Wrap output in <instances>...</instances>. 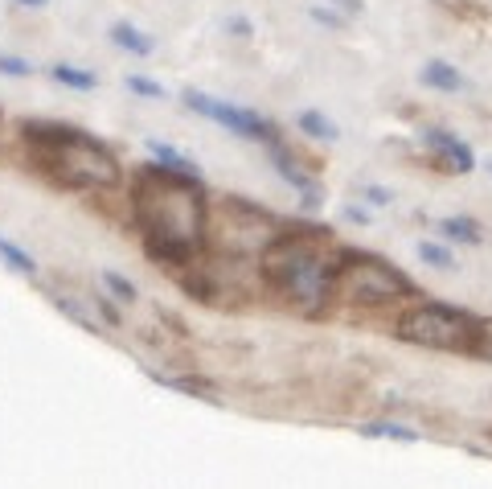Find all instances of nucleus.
<instances>
[{
  "label": "nucleus",
  "instance_id": "nucleus-14",
  "mask_svg": "<svg viewBox=\"0 0 492 489\" xmlns=\"http://www.w3.org/2000/svg\"><path fill=\"white\" fill-rule=\"evenodd\" d=\"M296 132H299V136H308V140H316V144H332V140L341 136V127L332 124L320 108H304V111H299V116H296Z\"/></svg>",
  "mask_w": 492,
  "mask_h": 489
},
{
  "label": "nucleus",
  "instance_id": "nucleus-9",
  "mask_svg": "<svg viewBox=\"0 0 492 489\" xmlns=\"http://www.w3.org/2000/svg\"><path fill=\"white\" fill-rule=\"evenodd\" d=\"M267 148V157H271V169L280 173V181L288 189H296V197H299V210L304 214H316L320 205H324V194H320V181L304 169V161L296 157V148L288 144V140H271V144H263Z\"/></svg>",
  "mask_w": 492,
  "mask_h": 489
},
{
  "label": "nucleus",
  "instance_id": "nucleus-6",
  "mask_svg": "<svg viewBox=\"0 0 492 489\" xmlns=\"http://www.w3.org/2000/svg\"><path fill=\"white\" fill-rule=\"evenodd\" d=\"M480 321L444 301H423L410 304L402 317L394 321V337L419 350H472Z\"/></svg>",
  "mask_w": 492,
  "mask_h": 489
},
{
  "label": "nucleus",
  "instance_id": "nucleus-2",
  "mask_svg": "<svg viewBox=\"0 0 492 489\" xmlns=\"http://www.w3.org/2000/svg\"><path fill=\"white\" fill-rule=\"evenodd\" d=\"M21 144L46 181L70 194H111L124 186V165L103 140L62 119H21Z\"/></svg>",
  "mask_w": 492,
  "mask_h": 489
},
{
  "label": "nucleus",
  "instance_id": "nucleus-5",
  "mask_svg": "<svg viewBox=\"0 0 492 489\" xmlns=\"http://www.w3.org/2000/svg\"><path fill=\"white\" fill-rule=\"evenodd\" d=\"M415 293V284L386 264L382 255L369 251H341L337 255V280H332V301L349 309H390L402 304Z\"/></svg>",
  "mask_w": 492,
  "mask_h": 489
},
{
  "label": "nucleus",
  "instance_id": "nucleus-1",
  "mask_svg": "<svg viewBox=\"0 0 492 489\" xmlns=\"http://www.w3.org/2000/svg\"><path fill=\"white\" fill-rule=\"evenodd\" d=\"M132 226L140 235V247L148 251L152 264L177 267L185 272L210 251V194H205L202 177L173 173L164 165L135 169L132 189Z\"/></svg>",
  "mask_w": 492,
  "mask_h": 489
},
{
  "label": "nucleus",
  "instance_id": "nucleus-31",
  "mask_svg": "<svg viewBox=\"0 0 492 489\" xmlns=\"http://www.w3.org/2000/svg\"><path fill=\"white\" fill-rule=\"evenodd\" d=\"M0 127H4V111H0Z\"/></svg>",
  "mask_w": 492,
  "mask_h": 489
},
{
  "label": "nucleus",
  "instance_id": "nucleus-22",
  "mask_svg": "<svg viewBox=\"0 0 492 489\" xmlns=\"http://www.w3.org/2000/svg\"><path fill=\"white\" fill-rule=\"evenodd\" d=\"M419 259H423L427 267H439V272H452L455 267V255L447 251L439 239H419Z\"/></svg>",
  "mask_w": 492,
  "mask_h": 489
},
{
  "label": "nucleus",
  "instance_id": "nucleus-10",
  "mask_svg": "<svg viewBox=\"0 0 492 489\" xmlns=\"http://www.w3.org/2000/svg\"><path fill=\"white\" fill-rule=\"evenodd\" d=\"M423 148H427V157H431V165L452 173V177H468L476 169V153L463 144L455 132H447V127L427 124L423 127Z\"/></svg>",
  "mask_w": 492,
  "mask_h": 489
},
{
  "label": "nucleus",
  "instance_id": "nucleus-27",
  "mask_svg": "<svg viewBox=\"0 0 492 489\" xmlns=\"http://www.w3.org/2000/svg\"><path fill=\"white\" fill-rule=\"evenodd\" d=\"M472 354H476V358H484V362H492V329H480V333H476Z\"/></svg>",
  "mask_w": 492,
  "mask_h": 489
},
{
  "label": "nucleus",
  "instance_id": "nucleus-13",
  "mask_svg": "<svg viewBox=\"0 0 492 489\" xmlns=\"http://www.w3.org/2000/svg\"><path fill=\"white\" fill-rule=\"evenodd\" d=\"M49 79L58 83V87H66V91H78V95L99 91V74H95V70L74 66V62H54V66H49Z\"/></svg>",
  "mask_w": 492,
  "mask_h": 489
},
{
  "label": "nucleus",
  "instance_id": "nucleus-28",
  "mask_svg": "<svg viewBox=\"0 0 492 489\" xmlns=\"http://www.w3.org/2000/svg\"><path fill=\"white\" fill-rule=\"evenodd\" d=\"M361 197H366V202H374V205H390V202H394V194H390V189H382V186H361Z\"/></svg>",
  "mask_w": 492,
  "mask_h": 489
},
{
  "label": "nucleus",
  "instance_id": "nucleus-3",
  "mask_svg": "<svg viewBox=\"0 0 492 489\" xmlns=\"http://www.w3.org/2000/svg\"><path fill=\"white\" fill-rule=\"evenodd\" d=\"M255 264L263 275V293H271L291 313L320 317L332 301L337 255H328V247L304 231H280L255 255Z\"/></svg>",
  "mask_w": 492,
  "mask_h": 489
},
{
  "label": "nucleus",
  "instance_id": "nucleus-7",
  "mask_svg": "<svg viewBox=\"0 0 492 489\" xmlns=\"http://www.w3.org/2000/svg\"><path fill=\"white\" fill-rule=\"evenodd\" d=\"M280 231H283L280 218L267 214L255 202H242V197H226L222 205L210 210V247H218V251L259 255Z\"/></svg>",
  "mask_w": 492,
  "mask_h": 489
},
{
  "label": "nucleus",
  "instance_id": "nucleus-8",
  "mask_svg": "<svg viewBox=\"0 0 492 489\" xmlns=\"http://www.w3.org/2000/svg\"><path fill=\"white\" fill-rule=\"evenodd\" d=\"M181 103L194 111V116H202V119H210V124L226 127V132H230V136H238V140L271 144V140L283 136L280 124H275L271 116H263V111H255V108H242V103H226V99L210 95V91L185 87L181 91Z\"/></svg>",
  "mask_w": 492,
  "mask_h": 489
},
{
  "label": "nucleus",
  "instance_id": "nucleus-32",
  "mask_svg": "<svg viewBox=\"0 0 492 489\" xmlns=\"http://www.w3.org/2000/svg\"><path fill=\"white\" fill-rule=\"evenodd\" d=\"M488 169H492V161H488Z\"/></svg>",
  "mask_w": 492,
  "mask_h": 489
},
{
  "label": "nucleus",
  "instance_id": "nucleus-16",
  "mask_svg": "<svg viewBox=\"0 0 492 489\" xmlns=\"http://www.w3.org/2000/svg\"><path fill=\"white\" fill-rule=\"evenodd\" d=\"M152 382L168 387V391L194 395V399H202V403H218V391H213V387L202 379V374H152Z\"/></svg>",
  "mask_w": 492,
  "mask_h": 489
},
{
  "label": "nucleus",
  "instance_id": "nucleus-24",
  "mask_svg": "<svg viewBox=\"0 0 492 489\" xmlns=\"http://www.w3.org/2000/svg\"><path fill=\"white\" fill-rule=\"evenodd\" d=\"M0 74L4 79H33L38 66L30 58H21V54H9V49H0Z\"/></svg>",
  "mask_w": 492,
  "mask_h": 489
},
{
  "label": "nucleus",
  "instance_id": "nucleus-15",
  "mask_svg": "<svg viewBox=\"0 0 492 489\" xmlns=\"http://www.w3.org/2000/svg\"><path fill=\"white\" fill-rule=\"evenodd\" d=\"M54 304H58V313L70 317L74 325H82V329H91V333H103V317L95 313V304L78 301V296H70V293H54Z\"/></svg>",
  "mask_w": 492,
  "mask_h": 489
},
{
  "label": "nucleus",
  "instance_id": "nucleus-11",
  "mask_svg": "<svg viewBox=\"0 0 492 489\" xmlns=\"http://www.w3.org/2000/svg\"><path fill=\"white\" fill-rule=\"evenodd\" d=\"M107 41H111L116 49H124V54H132V58H140V62H148L156 54V41L148 38L140 25H132L127 17H119V21L107 25Z\"/></svg>",
  "mask_w": 492,
  "mask_h": 489
},
{
  "label": "nucleus",
  "instance_id": "nucleus-20",
  "mask_svg": "<svg viewBox=\"0 0 492 489\" xmlns=\"http://www.w3.org/2000/svg\"><path fill=\"white\" fill-rule=\"evenodd\" d=\"M99 284H103V293H111L119 304H135L140 301V288H135V280H127L124 272H116V267H99Z\"/></svg>",
  "mask_w": 492,
  "mask_h": 489
},
{
  "label": "nucleus",
  "instance_id": "nucleus-29",
  "mask_svg": "<svg viewBox=\"0 0 492 489\" xmlns=\"http://www.w3.org/2000/svg\"><path fill=\"white\" fill-rule=\"evenodd\" d=\"M332 4H337L341 13H349V17H358V13L366 9V0H332Z\"/></svg>",
  "mask_w": 492,
  "mask_h": 489
},
{
  "label": "nucleus",
  "instance_id": "nucleus-30",
  "mask_svg": "<svg viewBox=\"0 0 492 489\" xmlns=\"http://www.w3.org/2000/svg\"><path fill=\"white\" fill-rule=\"evenodd\" d=\"M9 4H17V9H25V13H41V9H49V0H9Z\"/></svg>",
  "mask_w": 492,
  "mask_h": 489
},
{
  "label": "nucleus",
  "instance_id": "nucleus-12",
  "mask_svg": "<svg viewBox=\"0 0 492 489\" xmlns=\"http://www.w3.org/2000/svg\"><path fill=\"white\" fill-rule=\"evenodd\" d=\"M419 83L431 91H444V95H460V91H468V79H463L460 70L452 66V62L444 58H431L423 70H419Z\"/></svg>",
  "mask_w": 492,
  "mask_h": 489
},
{
  "label": "nucleus",
  "instance_id": "nucleus-23",
  "mask_svg": "<svg viewBox=\"0 0 492 489\" xmlns=\"http://www.w3.org/2000/svg\"><path fill=\"white\" fill-rule=\"evenodd\" d=\"M308 17L316 21L320 30H332V33H341V30H349V13H341L337 4H332V0H328V4H308Z\"/></svg>",
  "mask_w": 492,
  "mask_h": 489
},
{
  "label": "nucleus",
  "instance_id": "nucleus-4",
  "mask_svg": "<svg viewBox=\"0 0 492 489\" xmlns=\"http://www.w3.org/2000/svg\"><path fill=\"white\" fill-rule=\"evenodd\" d=\"M181 284L194 301L210 304V309H242L263 293L259 264H251V255L234 251H205L197 264L181 272Z\"/></svg>",
  "mask_w": 492,
  "mask_h": 489
},
{
  "label": "nucleus",
  "instance_id": "nucleus-25",
  "mask_svg": "<svg viewBox=\"0 0 492 489\" xmlns=\"http://www.w3.org/2000/svg\"><path fill=\"white\" fill-rule=\"evenodd\" d=\"M124 87L132 91V95H140V99H168V87L156 83V79H148V74H127Z\"/></svg>",
  "mask_w": 492,
  "mask_h": 489
},
{
  "label": "nucleus",
  "instance_id": "nucleus-19",
  "mask_svg": "<svg viewBox=\"0 0 492 489\" xmlns=\"http://www.w3.org/2000/svg\"><path fill=\"white\" fill-rule=\"evenodd\" d=\"M0 264L9 267V272L25 275V280H33V275H38V259H33L25 247L13 243V239H4V235H0Z\"/></svg>",
  "mask_w": 492,
  "mask_h": 489
},
{
  "label": "nucleus",
  "instance_id": "nucleus-26",
  "mask_svg": "<svg viewBox=\"0 0 492 489\" xmlns=\"http://www.w3.org/2000/svg\"><path fill=\"white\" fill-rule=\"evenodd\" d=\"M226 33L238 41H255V21L251 17H226Z\"/></svg>",
  "mask_w": 492,
  "mask_h": 489
},
{
  "label": "nucleus",
  "instance_id": "nucleus-17",
  "mask_svg": "<svg viewBox=\"0 0 492 489\" xmlns=\"http://www.w3.org/2000/svg\"><path fill=\"white\" fill-rule=\"evenodd\" d=\"M144 148H148V157L156 161V165H164V169H173V173H189V177H202V169L194 165V161L185 157L181 148H173V144H164V140H144Z\"/></svg>",
  "mask_w": 492,
  "mask_h": 489
},
{
  "label": "nucleus",
  "instance_id": "nucleus-21",
  "mask_svg": "<svg viewBox=\"0 0 492 489\" xmlns=\"http://www.w3.org/2000/svg\"><path fill=\"white\" fill-rule=\"evenodd\" d=\"M361 436H377V441H402V444H415L423 441L410 424H390V420H374V424H361Z\"/></svg>",
  "mask_w": 492,
  "mask_h": 489
},
{
  "label": "nucleus",
  "instance_id": "nucleus-18",
  "mask_svg": "<svg viewBox=\"0 0 492 489\" xmlns=\"http://www.w3.org/2000/svg\"><path fill=\"white\" fill-rule=\"evenodd\" d=\"M439 235L444 239H452V243H468V247H476V243H484V231L472 223V218H463V214H452V218H439Z\"/></svg>",
  "mask_w": 492,
  "mask_h": 489
}]
</instances>
